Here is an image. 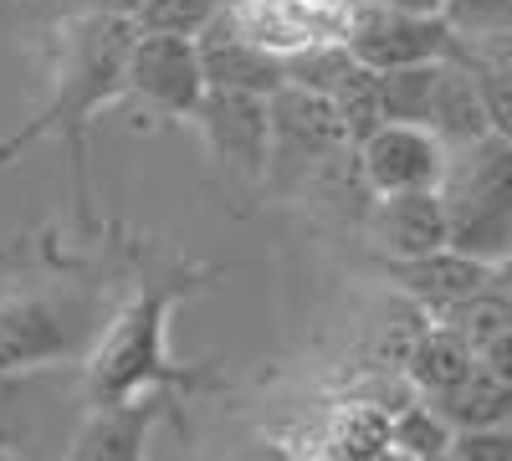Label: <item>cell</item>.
<instances>
[{
	"label": "cell",
	"instance_id": "obj_1",
	"mask_svg": "<svg viewBox=\"0 0 512 461\" xmlns=\"http://www.w3.org/2000/svg\"><path fill=\"white\" fill-rule=\"evenodd\" d=\"M134 36L139 26L128 11H88L67 21L57 36V77H52L57 88L16 134L0 139V170H11L31 144L62 134L77 164V195H82V139H88L93 113H103L128 93V47H134Z\"/></svg>",
	"mask_w": 512,
	"mask_h": 461
},
{
	"label": "cell",
	"instance_id": "obj_2",
	"mask_svg": "<svg viewBox=\"0 0 512 461\" xmlns=\"http://www.w3.org/2000/svg\"><path fill=\"white\" fill-rule=\"evenodd\" d=\"M180 287L144 282L98 333V344L82 354V380H88L93 405L98 400H134V395H159V390H195L200 374L169 359L164 328L175 313Z\"/></svg>",
	"mask_w": 512,
	"mask_h": 461
},
{
	"label": "cell",
	"instance_id": "obj_3",
	"mask_svg": "<svg viewBox=\"0 0 512 461\" xmlns=\"http://www.w3.org/2000/svg\"><path fill=\"white\" fill-rule=\"evenodd\" d=\"M436 190L456 251L487 267L502 251H512V139L482 134L472 144L446 149V170Z\"/></svg>",
	"mask_w": 512,
	"mask_h": 461
},
{
	"label": "cell",
	"instance_id": "obj_4",
	"mask_svg": "<svg viewBox=\"0 0 512 461\" xmlns=\"http://www.w3.org/2000/svg\"><path fill=\"white\" fill-rule=\"evenodd\" d=\"M88 405L93 395L82 380V359L0 369V451H16L26 461H62Z\"/></svg>",
	"mask_w": 512,
	"mask_h": 461
},
{
	"label": "cell",
	"instance_id": "obj_5",
	"mask_svg": "<svg viewBox=\"0 0 512 461\" xmlns=\"http://www.w3.org/2000/svg\"><path fill=\"white\" fill-rule=\"evenodd\" d=\"M98 313L72 292H36V298L0 303V369L67 364L93 349Z\"/></svg>",
	"mask_w": 512,
	"mask_h": 461
},
{
	"label": "cell",
	"instance_id": "obj_6",
	"mask_svg": "<svg viewBox=\"0 0 512 461\" xmlns=\"http://www.w3.org/2000/svg\"><path fill=\"white\" fill-rule=\"evenodd\" d=\"M267 118H272V149H267V175L277 185H297L318 170H328L333 159L354 154L344 123H338L333 103L323 93H308V88H282L267 98Z\"/></svg>",
	"mask_w": 512,
	"mask_h": 461
},
{
	"label": "cell",
	"instance_id": "obj_7",
	"mask_svg": "<svg viewBox=\"0 0 512 461\" xmlns=\"http://www.w3.org/2000/svg\"><path fill=\"white\" fill-rule=\"evenodd\" d=\"M344 47L369 72H395V67H420V62L451 57L456 36H451V26L441 16H405V11H384V6L349 0Z\"/></svg>",
	"mask_w": 512,
	"mask_h": 461
},
{
	"label": "cell",
	"instance_id": "obj_8",
	"mask_svg": "<svg viewBox=\"0 0 512 461\" xmlns=\"http://www.w3.org/2000/svg\"><path fill=\"white\" fill-rule=\"evenodd\" d=\"M195 129L205 149L216 154L221 170L241 180H267V149H272V118L262 93H241V88H205L195 103Z\"/></svg>",
	"mask_w": 512,
	"mask_h": 461
},
{
	"label": "cell",
	"instance_id": "obj_9",
	"mask_svg": "<svg viewBox=\"0 0 512 461\" xmlns=\"http://www.w3.org/2000/svg\"><path fill=\"white\" fill-rule=\"evenodd\" d=\"M354 164L369 195L436 190L446 170V144L431 129H420V123H379L369 139L354 144Z\"/></svg>",
	"mask_w": 512,
	"mask_h": 461
},
{
	"label": "cell",
	"instance_id": "obj_10",
	"mask_svg": "<svg viewBox=\"0 0 512 461\" xmlns=\"http://www.w3.org/2000/svg\"><path fill=\"white\" fill-rule=\"evenodd\" d=\"M128 93L144 98L159 113H169V118H190L195 103L205 98L195 36L139 31L134 47H128Z\"/></svg>",
	"mask_w": 512,
	"mask_h": 461
},
{
	"label": "cell",
	"instance_id": "obj_11",
	"mask_svg": "<svg viewBox=\"0 0 512 461\" xmlns=\"http://www.w3.org/2000/svg\"><path fill=\"white\" fill-rule=\"evenodd\" d=\"M231 21L272 57H292L318 41H344L349 6L333 0H231Z\"/></svg>",
	"mask_w": 512,
	"mask_h": 461
},
{
	"label": "cell",
	"instance_id": "obj_12",
	"mask_svg": "<svg viewBox=\"0 0 512 461\" xmlns=\"http://www.w3.org/2000/svg\"><path fill=\"white\" fill-rule=\"evenodd\" d=\"M154 421H159V395L98 400L82 415V426L67 441L62 461H144Z\"/></svg>",
	"mask_w": 512,
	"mask_h": 461
},
{
	"label": "cell",
	"instance_id": "obj_13",
	"mask_svg": "<svg viewBox=\"0 0 512 461\" xmlns=\"http://www.w3.org/2000/svg\"><path fill=\"white\" fill-rule=\"evenodd\" d=\"M195 57H200L205 88H241V93H262V98H272L282 88V57L256 47L231 21V11H221L195 36Z\"/></svg>",
	"mask_w": 512,
	"mask_h": 461
},
{
	"label": "cell",
	"instance_id": "obj_14",
	"mask_svg": "<svg viewBox=\"0 0 512 461\" xmlns=\"http://www.w3.org/2000/svg\"><path fill=\"white\" fill-rule=\"evenodd\" d=\"M369 236H374V246L384 251V262H410V257H425V251L451 246V226H446L441 190L374 195Z\"/></svg>",
	"mask_w": 512,
	"mask_h": 461
},
{
	"label": "cell",
	"instance_id": "obj_15",
	"mask_svg": "<svg viewBox=\"0 0 512 461\" xmlns=\"http://www.w3.org/2000/svg\"><path fill=\"white\" fill-rule=\"evenodd\" d=\"M390 277L400 282V292L415 308L441 318L461 298L482 292L492 282V267L477 262V257H466V251H456V246H441V251H425V257H410V262H390Z\"/></svg>",
	"mask_w": 512,
	"mask_h": 461
},
{
	"label": "cell",
	"instance_id": "obj_16",
	"mask_svg": "<svg viewBox=\"0 0 512 461\" xmlns=\"http://www.w3.org/2000/svg\"><path fill=\"white\" fill-rule=\"evenodd\" d=\"M425 129H431L446 149L492 134L487 103H482V93H477V77L466 72V62H461L456 52L441 57V67H436V88H431V113H425Z\"/></svg>",
	"mask_w": 512,
	"mask_h": 461
},
{
	"label": "cell",
	"instance_id": "obj_17",
	"mask_svg": "<svg viewBox=\"0 0 512 461\" xmlns=\"http://www.w3.org/2000/svg\"><path fill=\"white\" fill-rule=\"evenodd\" d=\"M456 57L466 62V72L477 77V93L487 103L492 134L512 139V26L492 31V36L456 41Z\"/></svg>",
	"mask_w": 512,
	"mask_h": 461
},
{
	"label": "cell",
	"instance_id": "obj_18",
	"mask_svg": "<svg viewBox=\"0 0 512 461\" xmlns=\"http://www.w3.org/2000/svg\"><path fill=\"white\" fill-rule=\"evenodd\" d=\"M472 369H477V354L466 349L446 323H431V328H425L420 339L410 344V354H405V374H410V385H415L425 400H441V395L456 390Z\"/></svg>",
	"mask_w": 512,
	"mask_h": 461
},
{
	"label": "cell",
	"instance_id": "obj_19",
	"mask_svg": "<svg viewBox=\"0 0 512 461\" xmlns=\"http://www.w3.org/2000/svg\"><path fill=\"white\" fill-rule=\"evenodd\" d=\"M441 415L451 421V431H482V426H512V385H502L497 374H487L482 364L466 374L456 390H446Z\"/></svg>",
	"mask_w": 512,
	"mask_h": 461
},
{
	"label": "cell",
	"instance_id": "obj_20",
	"mask_svg": "<svg viewBox=\"0 0 512 461\" xmlns=\"http://www.w3.org/2000/svg\"><path fill=\"white\" fill-rule=\"evenodd\" d=\"M384 441L390 446H400L405 456H436V451H446L451 441H456V431H451V421L441 415V405L436 400H410V405H400L390 421H384Z\"/></svg>",
	"mask_w": 512,
	"mask_h": 461
},
{
	"label": "cell",
	"instance_id": "obj_21",
	"mask_svg": "<svg viewBox=\"0 0 512 461\" xmlns=\"http://www.w3.org/2000/svg\"><path fill=\"white\" fill-rule=\"evenodd\" d=\"M436 323H446L456 339L466 344V349H482L492 333H502V328H512V298L497 287V282H487L482 292H472V298H461L456 308H446Z\"/></svg>",
	"mask_w": 512,
	"mask_h": 461
},
{
	"label": "cell",
	"instance_id": "obj_22",
	"mask_svg": "<svg viewBox=\"0 0 512 461\" xmlns=\"http://www.w3.org/2000/svg\"><path fill=\"white\" fill-rule=\"evenodd\" d=\"M436 67H441V62L374 72V77H379V113H384V123H420V129H425V113H431V88H436Z\"/></svg>",
	"mask_w": 512,
	"mask_h": 461
},
{
	"label": "cell",
	"instance_id": "obj_23",
	"mask_svg": "<svg viewBox=\"0 0 512 461\" xmlns=\"http://www.w3.org/2000/svg\"><path fill=\"white\" fill-rule=\"evenodd\" d=\"M328 103H333V113H338V123H344V134H349V144H359V139H369L379 123H384V113H379V77L364 67V62H354L344 77L333 82V93H328Z\"/></svg>",
	"mask_w": 512,
	"mask_h": 461
},
{
	"label": "cell",
	"instance_id": "obj_24",
	"mask_svg": "<svg viewBox=\"0 0 512 461\" xmlns=\"http://www.w3.org/2000/svg\"><path fill=\"white\" fill-rule=\"evenodd\" d=\"M231 0H134L128 16L139 31H169V36H200Z\"/></svg>",
	"mask_w": 512,
	"mask_h": 461
},
{
	"label": "cell",
	"instance_id": "obj_25",
	"mask_svg": "<svg viewBox=\"0 0 512 461\" xmlns=\"http://www.w3.org/2000/svg\"><path fill=\"white\" fill-rule=\"evenodd\" d=\"M441 21L451 26L456 41H472V36H492L512 26V0H446Z\"/></svg>",
	"mask_w": 512,
	"mask_h": 461
},
{
	"label": "cell",
	"instance_id": "obj_26",
	"mask_svg": "<svg viewBox=\"0 0 512 461\" xmlns=\"http://www.w3.org/2000/svg\"><path fill=\"white\" fill-rule=\"evenodd\" d=\"M451 451L461 461H512V426H482V431H456Z\"/></svg>",
	"mask_w": 512,
	"mask_h": 461
},
{
	"label": "cell",
	"instance_id": "obj_27",
	"mask_svg": "<svg viewBox=\"0 0 512 461\" xmlns=\"http://www.w3.org/2000/svg\"><path fill=\"white\" fill-rule=\"evenodd\" d=\"M477 364H482L487 374H497L502 385H512V328L492 333V339L477 349Z\"/></svg>",
	"mask_w": 512,
	"mask_h": 461
},
{
	"label": "cell",
	"instance_id": "obj_28",
	"mask_svg": "<svg viewBox=\"0 0 512 461\" xmlns=\"http://www.w3.org/2000/svg\"><path fill=\"white\" fill-rule=\"evenodd\" d=\"M364 6L405 11V16H441V11H446V0H364Z\"/></svg>",
	"mask_w": 512,
	"mask_h": 461
},
{
	"label": "cell",
	"instance_id": "obj_29",
	"mask_svg": "<svg viewBox=\"0 0 512 461\" xmlns=\"http://www.w3.org/2000/svg\"><path fill=\"white\" fill-rule=\"evenodd\" d=\"M492 282L507 292V298H512V251H502V257L492 262Z\"/></svg>",
	"mask_w": 512,
	"mask_h": 461
},
{
	"label": "cell",
	"instance_id": "obj_30",
	"mask_svg": "<svg viewBox=\"0 0 512 461\" xmlns=\"http://www.w3.org/2000/svg\"><path fill=\"white\" fill-rule=\"evenodd\" d=\"M420 461H461V456H456V451L446 446V451H436V456H420Z\"/></svg>",
	"mask_w": 512,
	"mask_h": 461
},
{
	"label": "cell",
	"instance_id": "obj_31",
	"mask_svg": "<svg viewBox=\"0 0 512 461\" xmlns=\"http://www.w3.org/2000/svg\"><path fill=\"white\" fill-rule=\"evenodd\" d=\"M0 461H26V456H16V451H0Z\"/></svg>",
	"mask_w": 512,
	"mask_h": 461
}]
</instances>
